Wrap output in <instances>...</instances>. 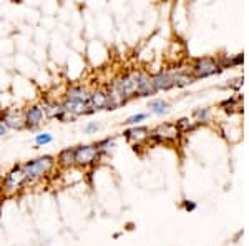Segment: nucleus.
I'll use <instances>...</instances> for the list:
<instances>
[{
	"label": "nucleus",
	"mask_w": 249,
	"mask_h": 246,
	"mask_svg": "<svg viewBox=\"0 0 249 246\" xmlns=\"http://www.w3.org/2000/svg\"><path fill=\"white\" fill-rule=\"evenodd\" d=\"M53 167H55V158L52 155L38 156V158H34L22 165L27 183H34V181L47 176L48 173L53 170Z\"/></svg>",
	"instance_id": "obj_1"
},
{
	"label": "nucleus",
	"mask_w": 249,
	"mask_h": 246,
	"mask_svg": "<svg viewBox=\"0 0 249 246\" xmlns=\"http://www.w3.org/2000/svg\"><path fill=\"white\" fill-rule=\"evenodd\" d=\"M143 74H128V75H123L120 78H116L113 83L110 85L111 90H115L122 98L126 102L128 98L136 95V90H138V83H140V78H142Z\"/></svg>",
	"instance_id": "obj_2"
},
{
	"label": "nucleus",
	"mask_w": 249,
	"mask_h": 246,
	"mask_svg": "<svg viewBox=\"0 0 249 246\" xmlns=\"http://www.w3.org/2000/svg\"><path fill=\"white\" fill-rule=\"evenodd\" d=\"M27 185L25 173H23L22 165H15L12 170L2 178V191L5 195H15Z\"/></svg>",
	"instance_id": "obj_3"
},
{
	"label": "nucleus",
	"mask_w": 249,
	"mask_h": 246,
	"mask_svg": "<svg viewBox=\"0 0 249 246\" xmlns=\"http://www.w3.org/2000/svg\"><path fill=\"white\" fill-rule=\"evenodd\" d=\"M0 123L12 130H23L25 128V115L15 108H5L0 112Z\"/></svg>",
	"instance_id": "obj_4"
},
{
	"label": "nucleus",
	"mask_w": 249,
	"mask_h": 246,
	"mask_svg": "<svg viewBox=\"0 0 249 246\" xmlns=\"http://www.w3.org/2000/svg\"><path fill=\"white\" fill-rule=\"evenodd\" d=\"M100 158L96 145H80L75 147V165L78 167H90Z\"/></svg>",
	"instance_id": "obj_5"
},
{
	"label": "nucleus",
	"mask_w": 249,
	"mask_h": 246,
	"mask_svg": "<svg viewBox=\"0 0 249 246\" xmlns=\"http://www.w3.org/2000/svg\"><path fill=\"white\" fill-rule=\"evenodd\" d=\"M23 115H25V128H30V130H35L37 127H40L43 118H45L40 105H32V107L27 108V112Z\"/></svg>",
	"instance_id": "obj_6"
},
{
	"label": "nucleus",
	"mask_w": 249,
	"mask_h": 246,
	"mask_svg": "<svg viewBox=\"0 0 249 246\" xmlns=\"http://www.w3.org/2000/svg\"><path fill=\"white\" fill-rule=\"evenodd\" d=\"M100 110H107V92L105 90H93L88 96V112L95 114Z\"/></svg>",
	"instance_id": "obj_7"
},
{
	"label": "nucleus",
	"mask_w": 249,
	"mask_h": 246,
	"mask_svg": "<svg viewBox=\"0 0 249 246\" xmlns=\"http://www.w3.org/2000/svg\"><path fill=\"white\" fill-rule=\"evenodd\" d=\"M193 70H195L196 76H210L213 74H216V72H219L221 68L213 58H203V60H198V62H196V65Z\"/></svg>",
	"instance_id": "obj_8"
},
{
	"label": "nucleus",
	"mask_w": 249,
	"mask_h": 246,
	"mask_svg": "<svg viewBox=\"0 0 249 246\" xmlns=\"http://www.w3.org/2000/svg\"><path fill=\"white\" fill-rule=\"evenodd\" d=\"M88 96H90V92H88L87 87L73 85L67 90L65 100H70V102H75L80 105H88Z\"/></svg>",
	"instance_id": "obj_9"
},
{
	"label": "nucleus",
	"mask_w": 249,
	"mask_h": 246,
	"mask_svg": "<svg viewBox=\"0 0 249 246\" xmlns=\"http://www.w3.org/2000/svg\"><path fill=\"white\" fill-rule=\"evenodd\" d=\"M153 87L158 90H170V88L176 87V74H158L151 76Z\"/></svg>",
	"instance_id": "obj_10"
},
{
	"label": "nucleus",
	"mask_w": 249,
	"mask_h": 246,
	"mask_svg": "<svg viewBox=\"0 0 249 246\" xmlns=\"http://www.w3.org/2000/svg\"><path fill=\"white\" fill-rule=\"evenodd\" d=\"M178 135H179V128L176 127L175 123H164V125H160V127L155 130L153 138L155 140H171V138H176Z\"/></svg>",
	"instance_id": "obj_11"
},
{
	"label": "nucleus",
	"mask_w": 249,
	"mask_h": 246,
	"mask_svg": "<svg viewBox=\"0 0 249 246\" xmlns=\"http://www.w3.org/2000/svg\"><path fill=\"white\" fill-rule=\"evenodd\" d=\"M148 133H150V132H148L146 127H135V128H131V130H126L123 135H124V138H126L128 142L140 143V142H143V140L148 138Z\"/></svg>",
	"instance_id": "obj_12"
},
{
	"label": "nucleus",
	"mask_w": 249,
	"mask_h": 246,
	"mask_svg": "<svg viewBox=\"0 0 249 246\" xmlns=\"http://www.w3.org/2000/svg\"><path fill=\"white\" fill-rule=\"evenodd\" d=\"M57 163L62 168H71L75 165V147L71 148H65L58 153V160Z\"/></svg>",
	"instance_id": "obj_13"
},
{
	"label": "nucleus",
	"mask_w": 249,
	"mask_h": 246,
	"mask_svg": "<svg viewBox=\"0 0 249 246\" xmlns=\"http://www.w3.org/2000/svg\"><path fill=\"white\" fill-rule=\"evenodd\" d=\"M156 94V88L153 87V82H151L150 76L146 75H142L140 78V83H138V90H136V95L140 96H150V95H155Z\"/></svg>",
	"instance_id": "obj_14"
},
{
	"label": "nucleus",
	"mask_w": 249,
	"mask_h": 246,
	"mask_svg": "<svg viewBox=\"0 0 249 246\" xmlns=\"http://www.w3.org/2000/svg\"><path fill=\"white\" fill-rule=\"evenodd\" d=\"M126 102L116 94L115 90H111V88H108L107 90V110H116V108H120L122 105H124Z\"/></svg>",
	"instance_id": "obj_15"
},
{
	"label": "nucleus",
	"mask_w": 249,
	"mask_h": 246,
	"mask_svg": "<svg viewBox=\"0 0 249 246\" xmlns=\"http://www.w3.org/2000/svg\"><path fill=\"white\" fill-rule=\"evenodd\" d=\"M40 108L43 110V115L45 116H48V118H55V115H57V112H58V103L45 98V100H42V103H40Z\"/></svg>",
	"instance_id": "obj_16"
},
{
	"label": "nucleus",
	"mask_w": 249,
	"mask_h": 246,
	"mask_svg": "<svg viewBox=\"0 0 249 246\" xmlns=\"http://www.w3.org/2000/svg\"><path fill=\"white\" fill-rule=\"evenodd\" d=\"M168 108H170V103L164 102V100H161V98H156V100H151V102H150V110L153 112L155 115L166 114Z\"/></svg>",
	"instance_id": "obj_17"
},
{
	"label": "nucleus",
	"mask_w": 249,
	"mask_h": 246,
	"mask_svg": "<svg viewBox=\"0 0 249 246\" xmlns=\"http://www.w3.org/2000/svg\"><path fill=\"white\" fill-rule=\"evenodd\" d=\"M96 145V150H98V155L100 156H103V155H107V153H110V150L113 148V145H115V136H108V138L105 140H100L98 143H95Z\"/></svg>",
	"instance_id": "obj_18"
},
{
	"label": "nucleus",
	"mask_w": 249,
	"mask_h": 246,
	"mask_svg": "<svg viewBox=\"0 0 249 246\" xmlns=\"http://www.w3.org/2000/svg\"><path fill=\"white\" fill-rule=\"evenodd\" d=\"M52 142H53V136H52L50 133H38V135H35V145H37V147L48 145Z\"/></svg>",
	"instance_id": "obj_19"
},
{
	"label": "nucleus",
	"mask_w": 249,
	"mask_h": 246,
	"mask_svg": "<svg viewBox=\"0 0 249 246\" xmlns=\"http://www.w3.org/2000/svg\"><path fill=\"white\" fill-rule=\"evenodd\" d=\"M146 114H138V115H131V116H128L126 120H124V123L126 125H135V123H138V122H142V120L146 118Z\"/></svg>",
	"instance_id": "obj_20"
},
{
	"label": "nucleus",
	"mask_w": 249,
	"mask_h": 246,
	"mask_svg": "<svg viewBox=\"0 0 249 246\" xmlns=\"http://www.w3.org/2000/svg\"><path fill=\"white\" fill-rule=\"evenodd\" d=\"M98 130H100V125L96 122H90V123H87L85 127H83V132H85L87 135H93V133H96Z\"/></svg>",
	"instance_id": "obj_21"
},
{
	"label": "nucleus",
	"mask_w": 249,
	"mask_h": 246,
	"mask_svg": "<svg viewBox=\"0 0 249 246\" xmlns=\"http://www.w3.org/2000/svg\"><path fill=\"white\" fill-rule=\"evenodd\" d=\"M196 116H199V118H206V116H208V110H198V112H196V114H195Z\"/></svg>",
	"instance_id": "obj_22"
},
{
	"label": "nucleus",
	"mask_w": 249,
	"mask_h": 246,
	"mask_svg": "<svg viewBox=\"0 0 249 246\" xmlns=\"http://www.w3.org/2000/svg\"><path fill=\"white\" fill-rule=\"evenodd\" d=\"M184 209L186 211H193V209H196V203H184Z\"/></svg>",
	"instance_id": "obj_23"
},
{
	"label": "nucleus",
	"mask_w": 249,
	"mask_h": 246,
	"mask_svg": "<svg viewBox=\"0 0 249 246\" xmlns=\"http://www.w3.org/2000/svg\"><path fill=\"white\" fill-rule=\"evenodd\" d=\"M5 133H7V128L3 127L2 123H0V136H3V135H5Z\"/></svg>",
	"instance_id": "obj_24"
},
{
	"label": "nucleus",
	"mask_w": 249,
	"mask_h": 246,
	"mask_svg": "<svg viewBox=\"0 0 249 246\" xmlns=\"http://www.w3.org/2000/svg\"><path fill=\"white\" fill-rule=\"evenodd\" d=\"M0 189H2V176H0Z\"/></svg>",
	"instance_id": "obj_25"
}]
</instances>
